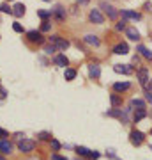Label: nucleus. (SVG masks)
<instances>
[{
    "label": "nucleus",
    "instance_id": "1",
    "mask_svg": "<svg viewBox=\"0 0 152 160\" xmlns=\"http://www.w3.org/2000/svg\"><path fill=\"white\" fill-rule=\"evenodd\" d=\"M50 43L55 46L57 50H67L69 48V41L60 38V36H50Z\"/></svg>",
    "mask_w": 152,
    "mask_h": 160
},
{
    "label": "nucleus",
    "instance_id": "2",
    "mask_svg": "<svg viewBox=\"0 0 152 160\" xmlns=\"http://www.w3.org/2000/svg\"><path fill=\"white\" fill-rule=\"evenodd\" d=\"M18 149H20L21 153H30V151L35 149V141H32V139H21V141L18 142Z\"/></svg>",
    "mask_w": 152,
    "mask_h": 160
},
{
    "label": "nucleus",
    "instance_id": "3",
    "mask_svg": "<svg viewBox=\"0 0 152 160\" xmlns=\"http://www.w3.org/2000/svg\"><path fill=\"white\" fill-rule=\"evenodd\" d=\"M129 141H131V144H133V146H141V144H143V141H145V135H143L141 132H138V130H133L129 133Z\"/></svg>",
    "mask_w": 152,
    "mask_h": 160
},
{
    "label": "nucleus",
    "instance_id": "4",
    "mask_svg": "<svg viewBox=\"0 0 152 160\" xmlns=\"http://www.w3.org/2000/svg\"><path fill=\"white\" fill-rule=\"evenodd\" d=\"M27 39L30 41V43H37V45H41V43L44 41V38H43V34H41L39 30H28L27 32Z\"/></svg>",
    "mask_w": 152,
    "mask_h": 160
},
{
    "label": "nucleus",
    "instance_id": "5",
    "mask_svg": "<svg viewBox=\"0 0 152 160\" xmlns=\"http://www.w3.org/2000/svg\"><path fill=\"white\" fill-rule=\"evenodd\" d=\"M90 18V22L92 23H96V25H101V23H104V16H103V12L99 11V9H92L89 14Z\"/></svg>",
    "mask_w": 152,
    "mask_h": 160
},
{
    "label": "nucleus",
    "instance_id": "6",
    "mask_svg": "<svg viewBox=\"0 0 152 160\" xmlns=\"http://www.w3.org/2000/svg\"><path fill=\"white\" fill-rule=\"evenodd\" d=\"M101 9L104 11V14H106V16L110 18V20H115V18H117V14H118V12L115 11V7L110 6L108 2H103V4H101Z\"/></svg>",
    "mask_w": 152,
    "mask_h": 160
},
{
    "label": "nucleus",
    "instance_id": "7",
    "mask_svg": "<svg viewBox=\"0 0 152 160\" xmlns=\"http://www.w3.org/2000/svg\"><path fill=\"white\" fill-rule=\"evenodd\" d=\"M138 80H140V86L141 87H147L149 86V71H147L145 68H141V69H138Z\"/></svg>",
    "mask_w": 152,
    "mask_h": 160
},
{
    "label": "nucleus",
    "instance_id": "8",
    "mask_svg": "<svg viewBox=\"0 0 152 160\" xmlns=\"http://www.w3.org/2000/svg\"><path fill=\"white\" fill-rule=\"evenodd\" d=\"M113 71L115 73H122V75H131L133 73V68H129V64H115Z\"/></svg>",
    "mask_w": 152,
    "mask_h": 160
},
{
    "label": "nucleus",
    "instance_id": "9",
    "mask_svg": "<svg viewBox=\"0 0 152 160\" xmlns=\"http://www.w3.org/2000/svg\"><path fill=\"white\" fill-rule=\"evenodd\" d=\"M12 151V144L6 139H0V153L2 155H9Z\"/></svg>",
    "mask_w": 152,
    "mask_h": 160
},
{
    "label": "nucleus",
    "instance_id": "10",
    "mask_svg": "<svg viewBox=\"0 0 152 160\" xmlns=\"http://www.w3.org/2000/svg\"><path fill=\"white\" fill-rule=\"evenodd\" d=\"M129 52V46H127V43H118L115 48H113V53H117V55H126Z\"/></svg>",
    "mask_w": 152,
    "mask_h": 160
},
{
    "label": "nucleus",
    "instance_id": "11",
    "mask_svg": "<svg viewBox=\"0 0 152 160\" xmlns=\"http://www.w3.org/2000/svg\"><path fill=\"white\" fill-rule=\"evenodd\" d=\"M89 75L92 77V78H99L101 77V68H99V64H90L89 66Z\"/></svg>",
    "mask_w": 152,
    "mask_h": 160
},
{
    "label": "nucleus",
    "instance_id": "12",
    "mask_svg": "<svg viewBox=\"0 0 152 160\" xmlns=\"http://www.w3.org/2000/svg\"><path fill=\"white\" fill-rule=\"evenodd\" d=\"M83 41L87 43V45H90V46H99V43H101V41H99V38H97V36H94V34H87L83 38Z\"/></svg>",
    "mask_w": 152,
    "mask_h": 160
},
{
    "label": "nucleus",
    "instance_id": "13",
    "mask_svg": "<svg viewBox=\"0 0 152 160\" xmlns=\"http://www.w3.org/2000/svg\"><path fill=\"white\" fill-rule=\"evenodd\" d=\"M51 14H53L58 22H62L64 18H66V9H64L62 6H57L55 9H53V12H51Z\"/></svg>",
    "mask_w": 152,
    "mask_h": 160
},
{
    "label": "nucleus",
    "instance_id": "14",
    "mask_svg": "<svg viewBox=\"0 0 152 160\" xmlns=\"http://www.w3.org/2000/svg\"><path fill=\"white\" fill-rule=\"evenodd\" d=\"M126 36H127L129 39H133V41H138V39H140V32H138L135 27H127V29H126Z\"/></svg>",
    "mask_w": 152,
    "mask_h": 160
},
{
    "label": "nucleus",
    "instance_id": "15",
    "mask_svg": "<svg viewBox=\"0 0 152 160\" xmlns=\"http://www.w3.org/2000/svg\"><path fill=\"white\" fill-rule=\"evenodd\" d=\"M131 87L129 82H117V84H113V89H115V92H124L127 91Z\"/></svg>",
    "mask_w": 152,
    "mask_h": 160
},
{
    "label": "nucleus",
    "instance_id": "16",
    "mask_svg": "<svg viewBox=\"0 0 152 160\" xmlns=\"http://www.w3.org/2000/svg\"><path fill=\"white\" fill-rule=\"evenodd\" d=\"M53 61H55V64H57V66H60V68H66V66L69 64V61H67L66 55H55Z\"/></svg>",
    "mask_w": 152,
    "mask_h": 160
},
{
    "label": "nucleus",
    "instance_id": "17",
    "mask_svg": "<svg viewBox=\"0 0 152 160\" xmlns=\"http://www.w3.org/2000/svg\"><path fill=\"white\" fill-rule=\"evenodd\" d=\"M12 14L16 18H21L23 14H25V6H23V4H16V6L12 7Z\"/></svg>",
    "mask_w": 152,
    "mask_h": 160
},
{
    "label": "nucleus",
    "instance_id": "18",
    "mask_svg": "<svg viewBox=\"0 0 152 160\" xmlns=\"http://www.w3.org/2000/svg\"><path fill=\"white\" fill-rule=\"evenodd\" d=\"M122 16H124V18H131V20H140L141 14H140V12H135V11H127V9H124V11H122Z\"/></svg>",
    "mask_w": 152,
    "mask_h": 160
},
{
    "label": "nucleus",
    "instance_id": "19",
    "mask_svg": "<svg viewBox=\"0 0 152 160\" xmlns=\"http://www.w3.org/2000/svg\"><path fill=\"white\" fill-rule=\"evenodd\" d=\"M136 50L140 52V53H141V55H143V57H145V59H150V61H152V52L149 50V48H145V46H143V45H140V46H138V48H136Z\"/></svg>",
    "mask_w": 152,
    "mask_h": 160
},
{
    "label": "nucleus",
    "instance_id": "20",
    "mask_svg": "<svg viewBox=\"0 0 152 160\" xmlns=\"http://www.w3.org/2000/svg\"><path fill=\"white\" fill-rule=\"evenodd\" d=\"M129 107L131 109H145V102H141V100H131V103H129Z\"/></svg>",
    "mask_w": 152,
    "mask_h": 160
},
{
    "label": "nucleus",
    "instance_id": "21",
    "mask_svg": "<svg viewBox=\"0 0 152 160\" xmlns=\"http://www.w3.org/2000/svg\"><path fill=\"white\" fill-rule=\"evenodd\" d=\"M145 116H147L145 109H138V110L135 112V116H133V119H135V123H138V121H141Z\"/></svg>",
    "mask_w": 152,
    "mask_h": 160
},
{
    "label": "nucleus",
    "instance_id": "22",
    "mask_svg": "<svg viewBox=\"0 0 152 160\" xmlns=\"http://www.w3.org/2000/svg\"><path fill=\"white\" fill-rule=\"evenodd\" d=\"M66 80H74L76 78V69H71V68H66V73H64Z\"/></svg>",
    "mask_w": 152,
    "mask_h": 160
},
{
    "label": "nucleus",
    "instance_id": "23",
    "mask_svg": "<svg viewBox=\"0 0 152 160\" xmlns=\"http://www.w3.org/2000/svg\"><path fill=\"white\" fill-rule=\"evenodd\" d=\"M110 100H112L113 107H120V105H122V100H120V96H118V94H112V98H110Z\"/></svg>",
    "mask_w": 152,
    "mask_h": 160
},
{
    "label": "nucleus",
    "instance_id": "24",
    "mask_svg": "<svg viewBox=\"0 0 152 160\" xmlns=\"http://www.w3.org/2000/svg\"><path fill=\"white\" fill-rule=\"evenodd\" d=\"M0 12H6V14H12V7L9 4H0Z\"/></svg>",
    "mask_w": 152,
    "mask_h": 160
},
{
    "label": "nucleus",
    "instance_id": "25",
    "mask_svg": "<svg viewBox=\"0 0 152 160\" xmlns=\"http://www.w3.org/2000/svg\"><path fill=\"white\" fill-rule=\"evenodd\" d=\"M55 52H57V48H55L53 45H51V43H50V45H46V46H44V53H46V55H53Z\"/></svg>",
    "mask_w": 152,
    "mask_h": 160
},
{
    "label": "nucleus",
    "instance_id": "26",
    "mask_svg": "<svg viewBox=\"0 0 152 160\" xmlns=\"http://www.w3.org/2000/svg\"><path fill=\"white\" fill-rule=\"evenodd\" d=\"M76 153H78V155H83V157H85V155L90 153V149H87L85 146H76Z\"/></svg>",
    "mask_w": 152,
    "mask_h": 160
},
{
    "label": "nucleus",
    "instance_id": "27",
    "mask_svg": "<svg viewBox=\"0 0 152 160\" xmlns=\"http://www.w3.org/2000/svg\"><path fill=\"white\" fill-rule=\"evenodd\" d=\"M37 137H39L41 141H51V133H50V132H41Z\"/></svg>",
    "mask_w": 152,
    "mask_h": 160
},
{
    "label": "nucleus",
    "instance_id": "28",
    "mask_svg": "<svg viewBox=\"0 0 152 160\" xmlns=\"http://www.w3.org/2000/svg\"><path fill=\"white\" fill-rule=\"evenodd\" d=\"M37 16L43 18V20H48V18L51 16V11H43V9H41V11H37Z\"/></svg>",
    "mask_w": 152,
    "mask_h": 160
},
{
    "label": "nucleus",
    "instance_id": "29",
    "mask_svg": "<svg viewBox=\"0 0 152 160\" xmlns=\"http://www.w3.org/2000/svg\"><path fill=\"white\" fill-rule=\"evenodd\" d=\"M50 29H51V23L44 20V22H43V25H41V32H48Z\"/></svg>",
    "mask_w": 152,
    "mask_h": 160
},
{
    "label": "nucleus",
    "instance_id": "30",
    "mask_svg": "<svg viewBox=\"0 0 152 160\" xmlns=\"http://www.w3.org/2000/svg\"><path fill=\"white\" fill-rule=\"evenodd\" d=\"M50 142H51V148L55 149V151H58V149H60V142H58L57 139H53V137H51V141H50Z\"/></svg>",
    "mask_w": 152,
    "mask_h": 160
},
{
    "label": "nucleus",
    "instance_id": "31",
    "mask_svg": "<svg viewBox=\"0 0 152 160\" xmlns=\"http://www.w3.org/2000/svg\"><path fill=\"white\" fill-rule=\"evenodd\" d=\"M115 29H117V30H126V29H127V27H126V20L118 22L117 25H115Z\"/></svg>",
    "mask_w": 152,
    "mask_h": 160
},
{
    "label": "nucleus",
    "instance_id": "32",
    "mask_svg": "<svg viewBox=\"0 0 152 160\" xmlns=\"http://www.w3.org/2000/svg\"><path fill=\"white\" fill-rule=\"evenodd\" d=\"M12 29H14V32H23V27H21V23H12Z\"/></svg>",
    "mask_w": 152,
    "mask_h": 160
},
{
    "label": "nucleus",
    "instance_id": "33",
    "mask_svg": "<svg viewBox=\"0 0 152 160\" xmlns=\"http://www.w3.org/2000/svg\"><path fill=\"white\" fill-rule=\"evenodd\" d=\"M145 100L152 103V91H150V89H147V91H145Z\"/></svg>",
    "mask_w": 152,
    "mask_h": 160
},
{
    "label": "nucleus",
    "instance_id": "34",
    "mask_svg": "<svg viewBox=\"0 0 152 160\" xmlns=\"http://www.w3.org/2000/svg\"><path fill=\"white\" fill-rule=\"evenodd\" d=\"M89 157H90V158H94V160H97V158H99V153H97V151H90Z\"/></svg>",
    "mask_w": 152,
    "mask_h": 160
},
{
    "label": "nucleus",
    "instance_id": "35",
    "mask_svg": "<svg viewBox=\"0 0 152 160\" xmlns=\"http://www.w3.org/2000/svg\"><path fill=\"white\" fill-rule=\"evenodd\" d=\"M6 96H7V91L4 89V87H0V100H4Z\"/></svg>",
    "mask_w": 152,
    "mask_h": 160
},
{
    "label": "nucleus",
    "instance_id": "36",
    "mask_svg": "<svg viewBox=\"0 0 152 160\" xmlns=\"http://www.w3.org/2000/svg\"><path fill=\"white\" fill-rule=\"evenodd\" d=\"M51 160H67L66 157H60V155H51Z\"/></svg>",
    "mask_w": 152,
    "mask_h": 160
},
{
    "label": "nucleus",
    "instance_id": "37",
    "mask_svg": "<svg viewBox=\"0 0 152 160\" xmlns=\"http://www.w3.org/2000/svg\"><path fill=\"white\" fill-rule=\"evenodd\" d=\"M0 137H7V132L4 128H0Z\"/></svg>",
    "mask_w": 152,
    "mask_h": 160
},
{
    "label": "nucleus",
    "instance_id": "38",
    "mask_svg": "<svg viewBox=\"0 0 152 160\" xmlns=\"http://www.w3.org/2000/svg\"><path fill=\"white\" fill-rule=\"evenodd\" d=\"M143 9H145V11H152V4H145V6H143Z\"/></svg>",
    "mask_w": 152,
    "mask_h": 160
},
{
    "label": "nucleus",
    "instance_id": "39",
    "mask_svg": "<svg viewBox=\"0 0 152 160\" xmlns=\"http://www.w3.org/2000/svg\"><path fill=\"white\" fill-rule=\"evenodd\" d=\"M78 4H80V6H87V4H89V0H78Z\"/></svg>",
    "mask_w": 152,
    "mask_h": 160
},
{
    "label": "nucleus",
    "instance_id": "40",
    "mask_svg": "<svg viewBox=\"0 0 152 160\" xmlns=\"http://www.w3.org/2000/svg\"><path fill=\"white\" fill-rule=\"evenodd\" d=\"M0 160H6V158H4V155H0Z\"/></svg>",
    "mask_w": 152,
    "mask_h": 160
},
{
    "label": "nucleus",
    "instance_id": "41",
    "mask_svg": "<svg viewBox=\"0 0 152 160\" xmlns=\"http://www.w3.org/2000/svg\"><path fill=\"white\" fill-rule=\"evenodd\" d=\"M43 2H51V0H43Z\"/></svg>",
    "mask_w": 152,
    "mask_h": 160
},
{
    "label": "nucleus",
    "instance_id": "42",
    "mask_svg": "<svg viewBox=\"0 0 152 160\" xmlns=\"http://www.w3.org/2000/svg\"><path fill=\"white\" fill-rule=\"evenodd\" d=\"M6 2H12V0H6Z\"/></svg>",
    "mask_w": 152,
    "mask_h": 160
},
{
    "label": "nucleus",
    "instance_id": "43",
    "mask_svg": "<svg viewBox=\"0 0 152 160\" xmlns=\"http://www.w3.org/2000/svg\"><path fill=\"white\" fill-rule=\"evenodd\" d=\"M150 87H152V80H150Z\"/></svg>",
    "mask_w": 152,
    "mask_h": 160
}]
</instances>
